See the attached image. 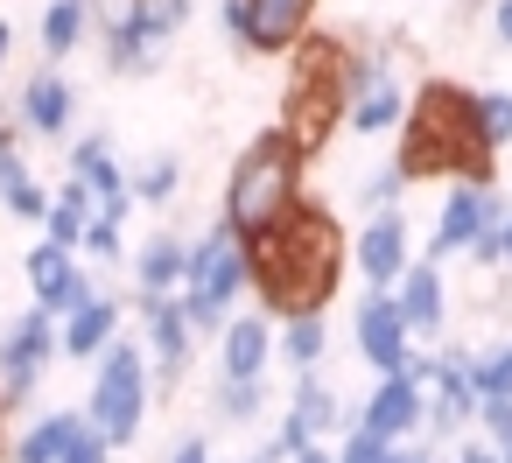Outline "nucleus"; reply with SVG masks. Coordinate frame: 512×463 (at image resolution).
I'll return each mask as SVG.
<instances>
[{"instance_id":"nucleus-17","label":"nucleus","mask_w":512,"mask_h":463,"mask_svg":"<svg viewBox=\"0 0 512 463\" xmlns=\"http://www.w3.org/2000/svg\"><path fill=\"white\" fill-rule=\"evenodd\" d=\"M267 358H274V323L267 316H225L218 379H267Z\"/></svg>"},{"instance_id":"nucleus-36","label":"nucleus","mask_w":512,"mask_h":463,"mask_svg":"<svg viewBox=\"0 0 512 463\" xmlns=\"http://www.w3.org/2000/svg\"><path fill=\"white\" fill-rule=\"evenodd\" d=\"M330 449H337V463H386V449H393V442H379V435H365V428L351 421Z\"/></svg>"},{"instance_id":"nucleus-19","label":"nucleus","mask_w":512,"mask_h":463,"mask_svg":"<svg viewBox=\"0 0 512 463\" xmlns=\"http://www.w3.org/2000/svg\"><path fill=\"white\" fill-rule=\"evenodd\" d=\"M386 295L400 302V316H407L414 337H435V330L449 323V295H442V267H435V260H414Z\"/></svg>"},{"instance_id":"nucleus-50","label":"nucleus","mask_w":512,"mask_h":463,"mask_svg":"<svg viewBox=\"0 0 512 463\" xmlns=\"http://www.w3.org/2000/svg\"><path fill=\"white\" fill-rule=\"evenodd\" d=\"M498 463H512V442H505V449H498Z\"/></svg>"},{"instance_id":"nucleus-35","label":"nucleus","mask_w":512,"mask_h":463,"mask_svg":"<svg viewBox=\"0 0 512 463\" xmlns=\"http://www.w3.org/2000/svg\"><path fill=\"white\" fill-rule=\"evenodd\" d=\"M43 239H50L57 253H78V246H85V218L64 211V204H50V211H43Z\"/></svg>"},{"instance_id":"nucleus-7","label":"nucleus","mask_w":512,"mask_h":463,"mask_svg":"<svg viewBox=\"0 0 512 463\" xmlns=\"http://www.w3.org/2000/svg\"><path fill=\"white\" fill-rule=\"evenodd\" d=\"M50 358H57V316L50 309H29V316H15L8 323V337H0V400H29L36 386H43V372H50Z\"/></svg>"},{"instance_id":"nucleus-33","label":"nucleus","mask_w":512,"mask_h":463,"mask_svg":"<svg viewBox=\"0 0 512 463\" xmlns=\"http://www.w3.org/2000/svg\"><path fill=\"white\" fill-rule=\"evenodd\" d=\"M71 267H78V260H71V253H57V246L43 239V246L29 253V288H36V302H43V295H50V288H57V281H64Z\"/></svg>"},{"instance_id":"nucleus-45","label":"nucleus","mask_w":512,"mask_h":463,"mask_svg":"<svg viewBox=\"0 0 512 463\" xmlns=\"http://www.w3.org/2000/svg\"><path fill=\"white\" fill-rule=\"evenodd\" d=\"M169 463H211V442L204 435H190V442H176V456Z\"/></svg>"},{"instance_id":"nucleus-16","label":"nucleus","mask_w":512,"mask_h":463,"mask_svg":"<svg viewBox=\"0 0 512 463\" xmlns=\"http://www.w3.org/2000/svg\"><path fill=\"white\" fill-rule=\"evenodd\" d=\"M22 127L29 134H50V141H64L71 134V120H78V92H71V78L50 64V71H36L29 85H22Z\"/></svg>"},{"instance_id":"nucleus-14","label":"nucleus","mask_w":512,"mask_h":463,"mask_svg":"<svg viewBox=\"0 0 512 463\" xmlns=\"http://www.w3.org/2000/svg\"><path fill=\"white\" fill-rule=\"evenodd\" d=\"M477 421V386H470V351H435V379H428V421L435 435H456Z\"/></svg>"},{"instance_id":"nucleus-10","label":"nucleus","mask_w":512,"mask_h":463,"mask_svg":"<svg viewBox=\"0 0 512 463\" xmlns=\"http://www.w3.org/2000/svg\"><path fill=\"white\" fill-rule=\"evenodd\" d=\"M351 337H358V358H365L372 372H407V358H414V330H407V316H400V302H393L386 288H365V295H358Z\"/></svg>"},{"instance_id":"nucleus-26","label":"nucleus","mask_w":512,"mask_h":463,"mask_svg":"<svg viewBox=\"0 0 512 463\" xmlns=\"http://www.w3.org/2000/svg\"><path fill=\"white\" fill-rule=\"evenodd\" d=\"M295 372H316L323 365V351H330V330H323V316H281V344H274Z\"/></svg>"},{"instance_id":"nucleus-31","label":"nucleus","mask_w":512,"mask_h":463,"mask_svg":"<svg viewBox=\"0 0 512 463\" xmlns=\"http://www.w3.org/2000/svg\"><path fill=\"white\" fill-rule=\"evenodd\" d=\"M477 141L491 155L512 141V92H477Z\"/></svg>"},{"instance_id":"nucleus-4","label":"nucleus","mask_w":512,"mask_h":463,"mask_svg":"<svg viewBox=\"0 0 512 463\" xmlns=\"http://www.w3.org/2000/svg\"><path fill=\"white\" fill-rule=\"evenodd\" d=\"M302 169H309V162L267 127L260 141L239 148V162H232V176H225V218H218V225H232L239 239L281 225V218L302 204Z\"/></svg>"},{"instance_id":"nucleus-15","label":"nucleus","mask_w":512,"mask_h":463,"mask_svg":"<svg viewBox=\"0 0 512 463\" xmlns=\"http://www.w3.org/2000/svg\"><path fill=\"white\" fill-rule=\"evenodd\" d=\"M323 0H246V50L253 57H281L309 36Z\"/></svg>"},{"instance_id":"nucleus-42","label":"nucleus","mask_w":512,"mask_h":463,"mask_svg":"<svg viewBox=\"0 0 512 463\" xmlns=\"http://www.w3.org/2000/svg\"><path fill=\"white\" fill-rule=\"evenodd\" d=\"M449 463H498V442L470 435V442H456V449H449Z\"/></svg>"},{"instance_id":"nucleus-6","label":"nucleus","mask_w":512,"mask_h":463,"mask_svg":"<svg viewBox=\"0 0 512 463\" xmlns=\"http://www.w3.org/2000/svg\"><path fill=\"white\" fill-rule=\"evenodd\" d=\"M92 365H99V379H92L85 421H92L113 449H127V442L141 435V421H148V351L127 344V337H113Z\"/></svg>"},{"instance_id":"nucleus-8","label":"nucleus","mask_w":512,"mask_h":463,"mask_svg":"<svg viewBox=\"0 0 512 463\" xmlns=\"http://www.w3.org/2000/svg\"><path fill=\"white\" fill-rule=\"evenodd\" d=\"M407 120V92L379 57H344V127L351 134H393Z\"/></svg>"},{"instance_id":"nucleus-11","label":"nucleus","mask_w":512,"mask_h":463,"mask_svg":"<svg viewBox=\"0 0 512 463\" xmlns=\"http://www.w3.org/2000/svg\"><path fill=\"white\" fill-rule=\"evenodd\" d=\"M134 309H141V323H148L141 351H148L155 379L176 386V379L190 372V351H197V330H190V316H183V295H134Z\"/></svg>"},{"instance_id":"nucleus-48","label":"nucleus","mask_w":512,"mask_h":463,"mask_svg":"<svg viewBox=\"0 0 512 463\" xmlns=\"http://www.w3.org/2000/svg\"><path fill=\"white\" fill-rule=\"evenodd\" d=\"M0 456H8V400H0Z\"/></svg>"},{"instance_id":"nucleus-20","label":"nucleus","mask_w":512,"mask_h":463,"mask_svg":"<svg viewBox=\"0 0 512 463\" xmlns=\"http://www.w3.org/2000/svg\"><path fill=\"white\" fill-rule=\"evenodd\" d=\"M113 337H120V302H113V295H92V302H78V309L57 323V351H64V358H99Z\"/></svg>"},{"instance_id":"nucleus-1","label":"nucleus","mask_w":512,"mask_h":463,"mask_svg":"<svg viewBox=\"0 0 512 463\" xmlns=\"http://www.w3.org/2000/svg\"><path fill=\"white\" fill-rule=\"evenodd\" d=\"M344 225L323 204H295L281 225L246 239V288L267 302V316H323V302L344 281Z\"/></svg>"},{"instance_id":"nucleus-18","label":"nucleus","mask_w":512,"mask_h":463,"mask_svg":"<svg viewBox=\"0 0 512 463\" xmlns=\"http://www.w3.org/2000/svg\"><path fill=\"white\" fill-rule=\"evenodd\" d=\"M71 176H85V190L99 197V211H120V218H127L134 190H127V169L113 162V134H85V141H71Z\"/></svg>"},{"instance_id":"nucleus-47","label":"nucleus","mask_w":512,"mask_h":463,"mask_svg":"<svg viewBox=\"0 0 512 463\" xmlns=\"http://www.w3.org/2000/svg\"><path fill=\"white\" fill-rule=\"evenodd\" d=\"M8 50H15V29H8V22H0V64H8Z\"/></svg>"},{"instance_id":"nucleus-41","label":"nucleus","mask_w":512,"mask_h":463,"mask_svg":"<svg viewBox=\"0 0 512 463\" xmlns=\"http://www.w3.org/2000/svg\"><path fill=\"white\" fill-rule=\"evenodd\" d=\"M218 29L246 50V0H218Z\"/></svg>"},{"instance_id":"nucleus-13","label":"nucleus","mask_w":512,"mask_h":463,"mask_svg":"<svg viewBox=\"0 0 512 463\" xmlns=\"http://www.w3.org/2000/svg\"><path fill=\"white\" fill-rule=\"evenodd\" d=\"M351 260H358L365 288H393V281L414 267V232H407V218H400V211H372L365 232L351 239Z\"/></svg>"},{"instance_id":"nucleus-40","label":"nucleus","mask_w":512,"mask_h":463,"mask_svg":"<svg viewBox=\"0 0 512 463\" xmlns=\"http://www.w3.org/2000/svg\"><path fill=\"white\" fill-rule=\"evenodd\" d=\"M0 211H8V218H29V225H43V211H50V190L43 183H22L8 204H0Z\"/></svg>"},{"instance_id":"nucleus-38","label":"nucleus","mask_w":512,"mask_h":463,"mask_svg":"<svg viewBox=\"0 0 512 463\" xmlns=\"http://www.w3.org/2000/svg\"><path fill=\"white\" fill-rule=\"evenodd\" d=\"M57 463H113V442H106V435H99V428L85 421V428H78V435L64 442V456H57Z\"/></svg>"},{"instance_id":"nucleus-9","label":"nucleus","mask_w":512,"mask_h":463,"mask_svg":"<svg viewBox=\"0 0 512 463\" xmlns=\"http://www.w3.org/2000/svg\"><path fill=\"white\" fill-rule=\"evenodd\" d=\"M498 218H505V197L491 183H449V197L435 211V232H428V260L442 267L449 253H470L484 239V225H498Z\"/></svg>"},{"instance_id":"nucleus-46","label":"nucleus","mask_w":512,"mask_h":463,"mask_svg":"<svg viewBox=\"0 0 512 463\" xmlns=\"http://www.w3.org/2000/svg\"><path fill=\"white\" fill-rule=\"evenodd\" d=\"M288 463H337V449H330V442H302Z\"/></svg>"},{"instance_id":"nucleus-21","label":"nucleus","mask_w":512,"mask_h":463,"mask_svg":"<svg viewBox=\"0 0 512 463\" xmlns=\"http://www.w3.org/2000/svg\"><path fill=\"white\" fill-rule=\"evenodd\" d=\"M183 274H190V239H183V232H155V239L134 253V281H141V295H176Z\"/></svg>"},{"instance_id":"nucleus-22","label":"nucleus","mask_w":512,"mask_h":463,"mask_svg":"<svg viewBox=\"0 0 512 463\" xmlns=\"http://www.w3.org/2000/svg\"><path fill=\"white\" fill-rule=\"evenodd\" d=\"M85 428V414H71V407H57V414H36L15 442H8V463H57L64 456V442Z\"/></svg>"},{"instance_id":"nucleus-5","label":"nucleus","mask_w":512,"mask_h":463,"mask_svg":"<svg viewBox=\"0 0 512 463\" xmlns=\"http://www.w3.org/2000/svg\"><path fill=\"white\" fill-rule=\"evenodd\" d=\"M176 295H183L190 330H197V337H218L225 316H232V295H246V239H239L232 225L204 232V239L190 246V274H183Z\"/></svg>"},{"instance_id":"nucleus-24","label":"nucleus","mask_w":512,"mask_h":463,"mask_svg":"<svg viewBox=\"0 0 512 463\" xmlns=\"http://www.w3.org/2000/svg\"><path fill=\"white\" fill-rule=\"evenodd\" d=\"M85 29H92V0H50V8H43V22H36L43 57H50V64H64V57L85 43Z\"/></svg>"},{"instance_id":"nucleus-43","label":"nucleus","mask_w":512,"mask_h":463,"mask_svg":"<svg viewBox=\"0 0 512 463\" xmlns=\"http://www.w3.org/2000/svg\"><path fill=\"white\" fill-rule=\"evenodd\" d=\"M386 463H435V449H428V442H393Z\"/></svg>"},{"instance_id":"nucleus-25","label":"nucleus","mask_w":512,"mask_h":463,"mask_svg":"<svg viewBox=\"0 0 512 463\" xmlns=\"http://www.w3.org/2000/svg\"><path fill=\"white\" fill-rule=\"evenodd\" d=\"M99 50H106V64H113V71H127V78H141V71L155 64V43L141 36V22H134L127 8H113V15H106V36H99Z\"/></svg>"},{"instance_id":"nucleus-28","label":"nucleus","mask_w":512,"mask_h":463,"mask_svg":"<svg viewBox=\"0 0 512 463\" xmlns=\"http://www.w3.org/2000/svg\"><path fill=\"white\" fill-rule=\"evenodd\" d=\"M120 8L141 22V36H148L155 50H162V43H169V36L190 22V0H120Z\"/></svg>"},{"instance_id":"nucleus-3","label":"nucleus","mask_w":512,"mask_h":463,"mask_svg":"<svg viewBox=\"0 0 512 463\" xmlns=\"http://www.w3.org/2000/svg\"><path fill=\"white\" fill-rule=\"evenodd\" d=\"M295 64H288V85H281V141L302 155V162H316L330 141H337V120H344V43L337 36H302L295 50H288Z\"/></svg>"},{"instance_id":"nucleus-12","label":"nucleus","mask_w":512,"mask_h":463,"mask_svg":"<svg viewBox=\"0 0 512 463\" xmlns=\"http://www.w3.org/2000/svg\"><path fill=\"white\" fill-rule=\"evenodd\" d=\"M421 421H428V386L414 372H379V386L358 407V428L379 435V442H414Z\"/></svg>"},{"instance_id":"nucleus-44","label":"nucleus","mask_w":512,"mask_h":463,"mask_svg":"<svg viewBox=\"0 0 512 463\" xmlns=\"http://www.w3.org/2000/svg\"><path fill=\"white\" fill-rule=\"evenodd\" d=\"M491 36L512 50V0H491Z\"/></svg>"},{"instance_id":"nucleus-37","label":"nucleus","mask_w":512,"mask_h":463,"mask_svg":"<svg viewBox=\"0 0 512 463\" xmlns=\"http://www.w3.org/2000/svg\"><path fill=\"white\" fill-rule=\"evenodd\" d=\"M22 183H36L29 176V162H22V148H15V127H0V204H8Z\"/></svg>"},{"instance_id":"nucleus-23","label":"nucleus","mask_w":512,"mask_h":463,"mask_svg":"<svg viewBox=\"0 0 512 463\" xmlns=\"http://www.w3.org/2000/svg\"><path fill=\"white\" fill-rule=\"evenodd\" d=\"M288 421H295L309 442H323V435H337V428H344V407H337V393H330L316 372H302V379H295V393H288Z\"/></svg>"},{"instance_id":"nucleus-27","label":"nucleus","mask_w":512,"mask_h":463,"mask_svg":"<svg viewBox=\"0 0 512 463\" xmlns=\"http://www.w3.org/2000/svg\"><path fill=\"white\" fill-rule=\"evenodd\" d=\"M260 407H267V379H218V386H211V414H218L225 428L260 421Z\"/></svg>"},{"instance_id":"nucleus-29","label":"nucleus","mask_w":512,"mask_h":463,"mask_svg":"<svg viewBox=\"0 0 512 463\" xmlns=\"http://www.w3.org/2000/svg\"><path fill=\"white\" fill-rule=\"evenodd\" d=\"M470 386H477V400H512V337L470 358Z\"/></svg>"},{"instance_id":"nucleus-34","label":"nucleus","mask_w":512,"mask_h":463,"mask_svg":"<svg viewBox=\"0 0 512 463\" xmlns=\"http://www.w3.org/2000/svg\"><path fill=\"white\" fill-rule=\"evenodd\" d=\"M400 190H407V169L393 162V169H372L358 197H365V211H400Z\"/></svg>"},{"instance_id":"nucleus-49","label":"nucleus","mask_w":512,"mask_h":463,"mask_svg":"<svg viewBox=\"0 0 512 463\" xmlns=\"http://www.w3.org/2000/svg\"><path fill=\"white\" fill-rule=\"evenodd\" d=\"M246 463H281V449H274V442H267V449H260V456H246Z\"/></svg>"},{"instance_id":"nucleus-2","label":"nucleus","mask_w":512,"mask_h":463,"mask_svg":"<svg viewBox=\"0 0 512 463\" xmlns=\"http://www.w3.org/2000/svg\"><path fill=\"white\" fill-rule=\"evenodd\" d=\"M400 169H407V183H421V176L491 183V148L477 141V92H463L449 78L421 85L400 120Z\"/></svg>"},{"instance_id":"nucleus-32","label":"nucleus","mask_w":512,"mask_h":463,"mask_svg":"<svg viewBox=\"0 0 512 463\" xmlns=\"http://www.w3.org/2000/svg\"><path fill=\"white\" fill-rule=\"evenodd\" d=\"M120 232H127L120 211H92V218H85V253H92V260H120Z\"/></svg>"},{"instance_id":"nucleus-30","label":"nucleus","mask_w":512,"mask_h":463,"mask_svg":"<svg viewBox=\"0 0 512 463\" xmlns=\"http://www.w3.org/2000/svg\"><path fill=\"white\" fill-rule=\"evenodd\" d=\"M127 190H134L141 204H169V197L183 190V162H176V155H148L141 176H127Z\"/></svg>"},{"instance_id":"nucleus-39","label":"nucleus","mask_w":512,"mask_h":463,"mask_svg":"<svg viewBox=\"0 0 512 463\" xmlns=\"http://www.w3.org/2000/svg\"><path fill=\"white\" fill-rule=\"evenodd\" d=\"M477 435L505 449L512 442V400H477Z\"/></svg>"}]
</instances>
